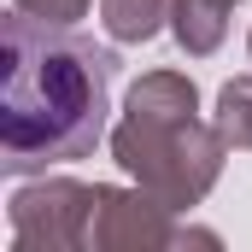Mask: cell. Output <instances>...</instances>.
<instances>
[{"label": "cell", "mask_w": 252, "mask_h": 252, "mask_svg": "<svg viewBox=\"0 0 252 252\" xmlns=\"http://www.w3.org/2000/svg\"><path fill=\"white\" fill-rule=\"evenodd\" d=\"M0 170L30 176L88 158L106 135L118 59L70 24L30 18L18 6L0 24Z\"/></svg>", "instance_id": "1"}, {"label": "cell", "mask_w": 252, "mask_h": 252, "mask_svg": "<svg viewBox=\"0 0 252 252\" xmlns=\"http://www.w3.org/2000/svg\"><path fill=\"white\" fill-rule=\"evenodd\" d=\"M223 147L229 141L217 135V124L205 129L199 118H135V112H124V124L112 129V158L170 211H188L217 188Z\"/></svg>", "instance_id": "2"}, {"label": "cell", "mask_w": 252, "mask_h": 252, "mask_svg": "<svg viewBox=\"0 0 252 252\" xmlns=\"http://www.w3.org/2000/svg\"><path fill=\"white\" fill-rule=\"evenodd\" d=\"M12 247L18 252H76L88 247V217H94V188L88 182H30L12 193Z\"/></svg>", "instance_id": "3"}, {"label": "cell", "mask_w": 252, "mask_h": 252, "mask_svg": "<svg viewBox=\"0 0 252 252\" xmlns=\"http://www.w3.org/2000/svg\"><path fill=\"white\" fill-rule=\"evenodd\" d=\"M88 247L100 252H153L176 247L170 205L147 188H94V217H88Z\"/></svg>", "instance_id": "4"}, {"label": "cell", "mask_w": 252, "mask_h": 252, "mask_svg": "<svg viewBox=\"0 0 252 252\" xmlns=\"http://www.w3.org/2000/svg\"><path fill=\"white\" fill-rule=\"evenodd\" d=\"M229 6L235 0H170V30L188 59H211L229 35Z\"/></svg>", "instance_id": "5"}, {"label": "cell", "mask_w": 252, "mask_h": 252, "mask_svg": "<svg viewBox=\"0 0 252 252\" xmlns=\"http://www.w3.org/2000/svg\"><path fill=\"white\" fill-rule=\"evenodd\" d=\"M124 112H135V118H193L199 112V88H193L182 70H147L129 88Z\"/></svg>", "instance_id": "6"}, {"label": "cell", "mask_w": 252, "mask_h": 252, "mask_svg": "<svg viewBox=\"0 0 252 252\" xmlns=\"http://www.w3.org/2000/svg\"><path fill=\"white\" fill-rule=\"evenodd\" d=\"M164 18H170V0H100L106 35H112V41H129V47L153 41Z\"/></svg>", "instance_id": "7"}, {"label": "cell", "mask_w": 252, "mask_h": 252, "mask_svg": "<svg viewBox=\"0 0 252 252\" xmlns=\"http://www.w3.org/2000/svg\"><path fill=\"white\" fill-rule=\"evenodd\" d=\"M217 135L229 147H252V76L223 82V94H217Z\"/></svg>", "instance_id": "8"}, {"label": "cell", "mask_w": 252, "mask_h": 252, "mask_svg": "<svg viewBox=\"0 0 252 252\" xmlns=\"http://www.w3.org/2000/svg\"><path fill=\"white\" fill-rule=\"evenodd\" d=\"M18 12H30V18H47V24H76V18H88V0H12Z\"/></svg>", "instance_id": "9"}, {"label": "cell", "mask_w": 252, "mask_h": 252, "mask_svg": "<svg viewBox=\"0 0 252 252\" xmlns=\"http://www.w3.org/2000/svg\"><path fill=\"white\" fill-rule=\"evenodd\" d=\"M247 53H252V35H247Z\"/></svg>", "instance_id": "10"}]
</instances>
